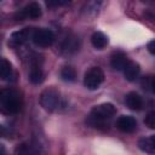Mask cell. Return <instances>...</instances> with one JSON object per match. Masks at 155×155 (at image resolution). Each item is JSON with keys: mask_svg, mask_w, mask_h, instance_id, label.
<instances>
[{"mask_svg": "<svg viewBox=\"0 0 155 155\" xmlns=\"http://www.w3.org/2000/svg\"><path fill=\"white\" fill-rule=\"evenodd\" d=\"M0 108L4 114H17L22 108L19 92L13 88H4L0 93Z\"/></svg>", "mask_w": 155, "mask_h": 155, "instance_id": "6da1fadb", "label": "cell"}, {"mask_svg": "<svg viewBox=\"0 0 155 155\" xmlns=\"http://www.w3.org/2000/svg\"><path fill=\"white\" fill-rule=\"evenodd\" d=\"M116 113V108L111 103H102L92 108L88 115V122L92 125L102 124L109 119H111Z\"/></svg>", "mask_w": 155, "mask_h": 155, "instance_id": "7a4b0ae2", "label": "cell"}, {"mask_svg": "<svg viewBox=\"0 0 155 155\" xmlns=\"http://www.w3.org/2000/svg\"><path fill=\"white\" fill-rule=\"evenodd\" d=\"M40 104L47 111H54L61 105V93L53 88L47 87L40 94Z\"/></svg>", "mask_w": 155, "mask_h": 155, "instance_id": "3957f363", "label": "cell"}, {"mask_svg": "<svg viewBox=\"0 0 155 155\" xmlns=\"http://www.w3.org/2000/svg\"><path fill=\"white\" fill-rule=\"evenodd\" d=\"M104 81V71L99 67H92L84 76V85L87 90H97Z\"/></svg>", "mask_w": 155, "mask_h": 155, "instance_id": "277c9868", "label": "cell"}, {"mask_svg": "<svg viewBox=\"0 0 155 155\" xmlns=\"http://www.w3.org/2000/svg\"><path fill=\"white\" fill-rule=\"evenodd\" d=\"M31 40L39 47H50L54 42V34L50 29H35Z\"/></svg>", "mask_w": 155, "mask_h": 155, "instance_id": "5b68a950", "label": "cell"}, {"mask_svg": "<svg viewBox=\"0 0 155 155\" xmlns=\"http://www.w3.org/2000/svg\"><path fill=\"white\" fill-rule=\"evenodd\" d=\"M42 15L41 7L38 2H30L27 6H24L22 10H19L16 15L15 18L17 21H23V19H36Z\"/></svg>", "mask_w": 155, "mask_h": 155, "instance_id": "8992f818", "label": "cell"}, {"mask_svg": "<svg viewBox=\"0 0 155 155\" xmlns=\"http://www.w3.org/2000/svg\"><path fill=\"white\" fill-rule=\"evenodd\" d=\"M34 30H35V29H33V28H24V29L13 31V33L10 35L8 44L12 45V46H19V45H23V44L27 42L29 39H33Z\"/></svg>", "mask_w": 155, "mask_h": 155, "instance_id": "52a82bcc", "label": "cell"}, {"mask_svg": "<svg viewBox=\"0 0 155 155\" xmlns=\"http://www.w3.org/2000/svg\"><path fill=\"white\" fill-rule=\"evenodd\" d=\"M116 128L125 133H132L137 130V121L131 115H121L116 120Z\"/></svg>", "mask_w": 155, "mask_h": 155, "instance_id": "ba28073f", "label": "cell"}, {"mask_svg": "<svg viewBox=\"0 0 155 155\" xmlns=\"http://www.w3.org/2000/svg\"><path fill=\"white\" fill-rule=\"evenodd\" d=\"M125 103L133 111H139L143 108V98L137 92H128L125 97Z\"/></svg>", "mask_w": 155, "mask_h": 155, "instance_id": "9c48e42d", "label": "cell"}, {"mask_svg": "<svg viewBox=\"0 0 155 155\" xmlns=\"http://www.w3.org/2000/svg\"><path fill=\"white\" fill-rule=\"evenodd\" d=\"M79 50V38L74 35H68L62 45V52L65 54H71Z\"/></svg>", "mask_w": 155, "mask_h": 155, "instance_id": "30bf717a", "label": "cell"}, {"mask_svg": "<svg viewBox=\"0 0 155 155\" xmlns=\"http://www.w3.org/2000/svg\"><path fill=\"white\" fill-rule=\"evenodd\" d=\"M128 62H130V61H128L127 56H126L124 52H115V53L111 56L110 65H111V68L115 69V70H124Z\"/></svg>", "mask_w": 155, "mask_h": 155, "instance_id": "8fae6325", "label": "cell"}, {"mask_svg": "<svg viewBox=\"0 0 155 155\" xmlns=\"http://www.w3.org/2000/svg\"><path fill=\"white\" fill-rule=\"evenodd\" d=\"M29 81L34 85H39L44 81V71L41 69V65L38 62H33L30 71H29Z\"/></svg>", "mask_w": 155, "mask_h": 155, "instance_id": "7c38bea8", "label": "cell"}, {"mask_svg": "<svg viewBox=\"0 0 155 155\" xmlns=\"http://www.w3.org/2000/svg\"><path fill=\"white\" fill-rule=\"evenodd\" d=\"M139 73H140V67H139V64L136 63V62H131V61L127 63V65H126L125 69H124L125 79L128 80V81H134V80L138 78Z\"/></svg>", "mask_w": 155, "mask_h": 155, "instance_id": "4fadbf2b", "label": "cell"}, {"mask_svg": "<svg viewBox=\"0 0 155 155\" xmlns=\"http://www.w3.org/2000/svg\"><path fill=\"white\" fill-rule=\"evenodd\" d=\"M138 147L142 151L148 154H155V134L150 137H144L138 140Z\"/></svg>", "mask_w": 155, "mask_h": 155, "instance_id": "5bb4252c", "label": "cell"}, {"mask_svg": "<svg viewBox=\"0 0 155 155\" xmlns=\"http://www.w3.org/2000/svg\"><path fill=\"white\" fill-rule=\"evenodd\" d=\"M108 41H109L108 40V36L104 33H102V31H96L91 36V42H92L93 47L97 48V50L104 48L108 45Z\"/></svg>", "mask_w": 155, "mask_h": 155, "instance_id": "9a60e30c", "label": "cell"}, {"mask_svg": "<svg viewBox=\"0 0 155 155\" xmlns=\"http://www.w3.org/2000/svg\"><path fill=\"white\" fill-rule=\"evenodd\" d=\"M0 75H1V79L5 80V81H10L12 80L13 78V69H12V65L11 63L2 58L1 59V63H0Z\"/></svg>", "mask_w": 155, "mask_h": 155, "instance_id": "2e32d148", "label": "cell"}, {"mask_svg": "<svg viewBox=\"0 0 155 155\" xmlns=\"http://www.w3.org/2000/svg\"><path fill=\"white\" fill-rule=\"evenodd\" d=\"M61 78H62L64 81L73 82V81H75V79H76V71H75V69L71 68V67H64V68H62V70H61Z\"/></svg>", "mask_w": 155, "mask_h": 155, "instance_id": "e0dca14e", "label": "cell"}, {"mask_svg": "<svg viewBox=\"0 0 155 155\" xmlns=\"http://www.w3.org/2000/svg\"><path fill=\"white\" fill-rule=\"evenodd\" d=\"M144 124L145 126H148L151 130H155V111H150L145 115L144 119Z\"/></svg>", "mask_w": 155, "mask_h": 155, "instance_id": "ac0fdd59", "label": "cell"}, {"mask_svg": "<svg viewBox=\"0 0 155 155\" xmlns=\"http://www.w3.org/2000/svg\"><path fill=\"white\" fill-rule=\"evenodd\" d=\"M147 48H148V51H149L151 54H154V56H155V39L148 42V46H147Z\"/></svg>", "mask_w": 155, "mask_h": 155, "instance_id": "d6986e66", "label": "cell"}, {"mask_svg": "<svg viewBox=\"0 0 155 155\" xmlns=\"http://www.w3.org/2000/svg\"><path fill=\"white\" fill-rule=\"evenodd\" d=\"M46 4H47V6H63L69 2L68 1H47Z\"/></svg>", "mask_w": 155, "mask_h": 155, "instance_id": "ffe728a7", "label": "cell"}, {"mask_svg": "<svg viewBox=\"0 0 155 155\" xmlns=\"http://www.w3.org/2000/svg\"><path fill=\"white\" fill-rule=\"evenodd\" d=\"M150 87H151V91L155 93V76H153V79L150 81Z\"/></svg>", "mask_w": 155, "mask_h": 155, "instance_id": "44dd1931", "label": "cell"}, {"mask_svg": "<svg viewBox=\"0 0 155 155\" xmlns=\"http://www.w3.org/2000/svg\"><path fill=\"white\" fill-rule=\"evenodd\" d=\"M19 155H21V154H19Z\"/></svg>", "mask_w": 155, "mask_h": 155, "instance_id": "7402d4cb", "label": "cell"}]
</instances>
